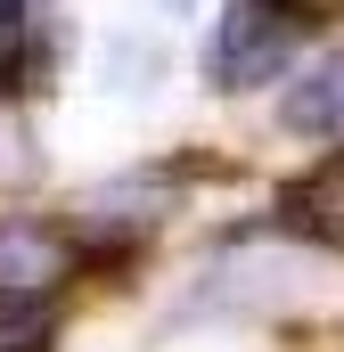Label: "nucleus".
Returning a JSON list of instances; mask_svg holds the SVG:
<instances>
[{"label": "nucleus", "mask_w": 344, "mask_h": 352, "mask_svg": "<svg viewBox=\"0 0 344 352\" xmlns=\"http://www.w3.org/2000/svg\"><path fill=\"white\" fill-rule=\"evenodd\" d=\"M66 270H74V246L50 221H33V213H8L0 221V295L8 303H33V295L66 287Z\"/></svg>", "instance_id": "obj_2"}, {"label": "nucleus", "mask_w": 344, "mask_h": 352, "mask_svg": "<svg viewBox=\"0 0 344 352\" xmlns=\"http://www.w3.org/2000/svg\"><path fill=\"white\" fill-rule=\"evenodd\" d=\"M262 8H279L287 25H320V16H344V0H262Z\"/></svg>", "instance_id": "obj_6"}, {"label": "nucleus", "mask_w": 344, "mask_h": 352, "mask_svg": "<svg viewBox=\"0 0 344 352\" xmlns=\"http://www.w3.org/2000/svg\"><path fill=\"white\" fill-rule=\"evenodd\" d=\"M287 50H295V25H287L279 8H262V0H238V8L222 16L213 50H205V74L222 90H246V82H270V74L287 66Z\"/></svg>", "instance_id": "obj_1"}, {"label": "nucleus", "mask_w": 344, "mask_h": 352, "mask_svg": "<svg viewBox=\"0 0 344 352\" xmlns=\"http://www.w3.org/2000/svg\"><path fill=\"white\" fill-rule=\"evenodd\" d=\"M33 66V0H0V90L25 82Z\"/></svg>", "instance_id": "obj_5"}, {"label": "nucleus", "mask_w": 344, "mask_h": 352, "mask_svg": "<svg viewBox=\"0 0 344 352\" xmlns=\"http://www.w3.org/2000/svg\"><path fill=\"white\" fill-rule=\"evenodd\" d=\"M279 123L303 131V140H344V50H328L320 66H303V74L287 82Z\"/></svg>", "instance_id": "obj_4"}, {"label": "nucleus", "mask_w": 344, "mask_h": 352, "mask_svg": "<svg viewBox=\"0 0 344 352\" xmlns=\"http://www.w3.org/2000/svg\"><path fill=\"white\" fill-rule=\"evenodd\" d=\"M279 230L312 238V246H344V148L279 188Z\"/></svg>", "instance_id": "obj_3"}]
</instances>
